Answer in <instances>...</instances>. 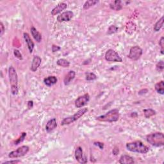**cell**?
<instances>
[{
	"label": "cell",
	"mask_w": 164,
	"mask_h": 164,
	"mask_svg": "<svg viewBox=\"0 0 164 164\" xmlns=\"http://www.w3.org/2000/svg\"><path fill=\"white\" fill-rule=\"evenodd\" d=\"M126 147L127 150L131 152L137 153L140 154L147 153L149 150V148L144 145L140 140H137L132 142V143H127Z\"/></svg>",
	"instance_id": "6da1fadb"
},
{
	"label": "cell",
	"mask_w": 164,
	"mask_h": 164,
	"mask_svg": "<svg viewBox=\"0 0 164 164\" xmlns=\"http://www.w3.org/2000/svg\"><path fill=\"white\" fill-rule=\"evenodd\" d=\"M148 143L155 147H162L164 145V135L161 132L149 134L146 136Z\"/></svg>",
	"instance_id": "7a4b0ae2"
},
{
	"label": "cell",
	"mask_w": 164,
	"mask_h": 164,
	"mask_svg": "<svg viewBox=\"0 0 164 164\" xmlns=\"http://www.w3.org/2000/svg\"><path fill=\"white\" fill-rule=\"evenodd\" d=\"M9 77L10 84L11 86V93L13 95H17L19 92L18 89V78L15 68L13 66H10L9 69Z\"/></svg>",
	"instance_id": "3957f363"
},
{
	"label": "cell",
	"mask_w": 164,
	"mask_h": 164,
	"mask_svg": "<svg viewBox=\"0 0 164 164\" xmlns=\"http://www.w3.org/2000/svg\"><path fill=\"white\" fill-rule=\"evenodd\" d=\"M120 117L119 111L118 109H113L110 111H108L106 114L98 116L96 117L97 121L101 122H117L119 120Z\"/></svg>",
	"instance_id": "277c9868"
},
{
	"label": "cell",
	"mask_w": 164,
	"mask_h": 164,
	"mask_svg": "<svg viewBox=\"0 0 164 164\" xmlns=\"http://www.w3.org/2000/svg\"><path fill=\"white\" fill-rule=\"evenodd\" d=\"M87 111H88L87 108H83L82 109H80L79 110H78L72 116H70V117H68L64 118L61 122L60 124L61 126L69 125H70V124L74 122V121H77V120L79 119L80 117H82L84 115Z\"/></svg>",
	"instance_id": "5b68a950"
},
{
	"label": "cell",
	"mask_w": 164,
	"mask_h": 164,
	"mask_svg": "<svg viewBox=\"0 0 164 164\" xmlns=\"http://www.w3.org/2000/svg\"><path fill=\"white\" fill-rule=\"evenodd\" d=\"M29 150H30V148L28 145H22V146L18 148L16 150L10 152L9 154V157L10 158L22 157V156L26 155L28 153Z\"/></svg>",
	"instance_id": "8992f818"
},
{
	"label": "cell",
	"mask_w": 164,
	"mask_h": 164,
	"mask_svg": "<svg viewBox=\"0 0 164 164\" xmlns=\"http://www.w3.org/2000/svg\"><path fill=\"white\" fill-rule=\"evenodd\" d=\"M143 50L140 47L135 46L130 48V53L128 55H127V57L133 61H137L140 59L141 56L143 55Z\"/></svg>",
	"instance_id": "52a82bcc"
},
{
	"label": "cell",
	"mask_w": 164,
	"mask_h": 164,
	"mask_svg": "<svg viewBox=\"0 0 164 164\" xmlns=\"http://www.w3.org/2000/svg\"><path fill=\"white\" fill-rule=\"evenodd\" d=\"M105 60L108 62H122V58L119 56L118 53L112 49L107 51L105 54Z\"/></svg>",
	"instance_id": "ba28073f"
},
{
	"label": "cell",
	"mask_w": 164,
	"mask_h": 164,
	"mask_svg": "<svg viewBox=\"0 0 164 164\" xmlns=\"http://www.w3.org/2000/svg\"><path fill=\"white\" fill-rule=\"evenodd\" d=\"M90 100V95L88 93L78 97L74 101V105L76 108H82L86 105Z\"/></svg>",
	"instance_id": "9c48e42d"
},
{
	"label": "cell",
	"mask_w": 164,
	"mask_h": 164,
	"mask_svg": "<svg viewBox=\"0 0 164 164\" xmlns=\"http://www.w3.org/2000/svg\"><path fill=\"white\" fill-rule=\"evenodd\" d=\"M74 156L76 161L78 162L79 163H86L87 162V158L83 155V151L82 147L78 146L76 148Z\"/></svg>",
	"instance_id": "30bf717a"
},
{
	"label": "cell",
	"mask_w": 164,
	"mask_h": 164,
	"mask_svg": "<svg viewBox=\"0 0 164 164\" xmlns=\"http://www.w3.org/2000/svg\"><path fill=\"white\" fill-rule=\"evenodd\" d=\"M74 14L72 11H66L60 14L59 16H58L57 19L59 22V23H62V22H68L70 21L71 19L73 17Z\"/></svg>",
	"instance_id": "8fae6325"
},
{
	"label": "cell",
	"mask_w": 164,
	"mask_h": 164,
	"mask_svg": "<svg viewBox=\"0 0 164 164\" xmlns=\"http://www.w3.org/2000/svg\"><path fill=\"white\" fill-rule=\"evenodd\" d=\"M41 62H42V59L41 57L37 55L34 56L32 59V64H31V67H30L31 71L33 72H35L40 67Z\"/></svg>",
	"instance_id": "7c38bea8"
},
{
	"label": "cell",
	"mask_w": 164,
	"mask_h": 164,
	"mask_svg": "<svg viewBox=\"0 0 164 164\" xmlns=\"http://www.w3.org/2000/svg\"><path fill=\"white\" fill-rule=\"evenodd\" d=\"M67 8V5L65 3H60L57 5L51 12V14L52 16H56L57 14L61 13L63 10H65Z\"/></svg>",
	"instance_id": "4fadbf2b"
},
{
	"label": "cell",
	"mask_w": 164,
	"mask_h": 164,
	"mask_svg": "<svg viewBox=\"0 0 164 164\" xmlns=\"http://www.w3.org/2000/svg\"><path fill=\"white\" fill-rule=\"evenodd\" d=\"M23 37H24V39L25 42H26L28 48L29 52H30V53H32L33 52V50L34 49V42L32 41V40L30 38V36L29 35L28 33H24L23 34Z\"/></svg>",
	"instance_id": "5bb4252c"
},
{
	"label": "cell",
	"mask_w": 164,
	"mask_h": 164,
	"mask_svg": "<svg viewBox=\"0 0 164 164\" xmlns=\"http://www.w3.org/2000/svg\"><path fill=\"white\" fill-rule=\"evenodd\" d=\"M57 127V122L55 118H53L48 121L46 125V130L48 133L52 132Z\"/></svg>",
	"instance_id": "9a60e30c"
},
{
	"label": "cell",
	"mask_w": 164,
	"mask_h": 164,
	"mask_svg": "<svg viewBox=\"0 0 164 164\" xmlns=\"http://www.w3.org/2000/svg\"><path fill=\"white\" fill-rule=\"evenodd\" d=\"M118 162L121 164H132L134 163L135 161L132 156L127 155H123L120 157Z\"/></svg>",
	"instance_id": "2e32d148"
},
{
	"label": "cell",
	"mask_w": 164,
	"mask_h": 164,
	"mask_svg": "<svg viewBox=\"0 0 164 164\" xmlns=\"http://www.w3.org/2000/svg\"><path fill=\"white\" fill-rule=\"evenodd\" d=\"M76 72L74 71H69L68 73L65 75L64 79V83L65 85H68L75 78Z\"/></svg>",
	"instance_id": "e0dca14e"
},
{
	"label": "cell",
	"mask_w": 164,
	"mask_h": 164,
	"mask_svg": "<svg viewBox=\"0 0 164 164\" xmlns=\"http://www.w3.org/2000/svg\"><path fill=\"white\" fill-rule=\"evenodd\" d=\"M57 82L58 79L56 76H50L44 79V84L48 87L53 86V85L56 84Z\"/></svg>",
	"instance_id": "ac0fdd59"
},
{
	"label": "cell",
	"mask_w": 164,
	"mask_h": 164,
	"mask_svg": "<svg viewBox=\"0 0 164 164\" xmlns=\"http://www.w3.org/2000/svg\"><path fill=\"white\" fill-rule=\"evenodd\" d=\"M32 35L37 42H41L42 41V35L35 27H32L30 29Z\"/></svg>",
	"instance_id": "d6986e66"
},
{
	"label": "cell",
	"mask_w": 164,
	"mask_h": 164,
	"mask_svg": "<svg viewBox=\"0 0 164 164\" xmlns=\"http://www.w3.org/2000/svg\"><path fill=\"white\" fill-rule=\"evenodd\" d=\"M122 1H120V0H115L110 3V8L115 11H120L122 10Z\"/></svg>",
	"instance_id": "ffe728a7"
},
{
	"label": "cell",
	"mask_w": 164,
	"mask_h": 164,
	"mask_svg": "<svg viewBox=\"0 0 164 164\" xmlns=\"http://www.w3.org/2000/svg\"><path fill=\"white\" fill-rule=\"evenodd\" d=\"M155 89L156 92L158 94H161V95H163L164 94V82L163 80L160 81V82H158L156 83L155 86Z\"/></svg>",
	"instance_id": "44dd1931"
},
{
	"label": "cell",
	"mask_w": 164,
	"mask_h": 164,
	"mask_svg": "<svg viewBox=\"0 0 164 164\" xmlns=\"http://www.w3.org/2000/svg\"><path fill=\"white\" fill-rule=\"evenodd\" d=\"M98 3H99V1H97V0H89L84 3L83 8L84 10H87L90 9V7L96 5Z\"/></svg>",
	"instance_id": "7402d4cb"
},
{
	"label": "cell",
	"mask_w": 164,
	"mask_h": 164,
	"mask_svg": "<svg viewBox=\"0 0 164 164\" xmlns=\"http://www.w3.org/2000/svg\"><path fill=\"white\" fill-rule=\"evenodd\" d=\"M163 16H162L160 19L156 22V23L154 25V31L157 32H159L160 30V29H161L163 27Z\"/></svg>",
	"instance_id": "603a6c76"
},
{
	"label": "cell",
	"mask_w": 164,
	"mask_h": 164,
	"mask_svg": "<svg viewBox=\"0 0 164 164\" xmlns=\"http://www.w3.org/2000/svg\"><path fill=\"white\" fill-rule=\"evenodd\" d=\"M143 112H144V117L147 119L150 118L151 117L156 115V111L154 110L153 109H152V108L144 109Z\"/></svg>",
	"instance_id": "cb8c5ba5"
},
{
	"label": "cell",
	"mask_w": 164,
	"mask_h": 164,
	"mask_svg": "<svg viewBox=\"0 0 164 164\" xmlns=\"http://www.w3.org/2000/svg\"><path fill=\"white\" fill-rule=\"evenodd\" d=\"M57 64L60 67H69V65H70V62L67 60L64 59V58H60V59H58L57 60Z\"/></svg>",
	"instance_id": "d4e9b609"
},
{
	"label": "cell",
	"mask_w": 164,
	"mask_h": 164,
	"mask_svg": "<svg viewBox=\"0 0 164 164\" xmlns=\"http://www.w3.org/2000/svg\"><path fill=\"white\" fill-rule=\"evenodd\" d=\"M85 79L87 81H93L97 79V76L94 72H86Z\"/></svg>",
	"instance_id": "484cf974"
},
{
	"label": "cell",
	"mask_w": 164,
	"mask_h": 164,
	"mask_svg": "<svg viewBox=\"0 0 164 164\" xmlns=\"http://www.w3.org/2000/svg\"><path fill=\"white\" fill-rule=\"evenodd\" d=\"M118 29H119L118 27L116 26L115 25H111V26H109V28H108L107 34L109 35L114 34L118 31Z\"/></svg>",
	"instance_id": "4316f807"
},
{
	"label": "cell",
	"mask_w": 164,
	"mask_h": 164,
	"mask_svg": "<svg viewBox=\"0 0 164 164\" xmlns=\"http://www.w3.org/2000/svg\"><path fill=\"white\" fill-rule=\"evenodd\" d=\"M164 69V63L163 60H160L156 65V69L158 72H161Z\"/></svg>",
	"instance_id": "83f0119b"
},
{
	"label": "cell",
	"mask_w": 164,
	"mask_h": 164,
	"mask_svg": "<svg viewBox=\"0 0 164 164\" xmlns=\"http://www.w3.org/2000/svg\"><path fill=\"white\" fill-rule=\"evenodd\" d=\"M159 46H160V52L162 54H163L164 51V37H162L159 41Z\"/></svg>",
	"instance_id": "f1b7e54d"
},
{
	"label": "cell",
	"mask_w": 164,
	"mask_h": 164,
	"mask_svg": "<svg viewBox=\"0 0 164 164\" xmlns=\"http://www.w3.org/2000/svg\"><path fill=\"white\" fill-rule=\"evenodd\" d=\"M26 133H25V132L22 133L21 137L19 138V139L16 141L15 144L17 145V144H19L20 143H21V142H23L24 140V138H25V137H26Z\"/></svg>",
	"instance_id": "f546056e"
},
{
	"label": "cell",
	"mask_w": 164,
	"mask_h": 164,
	"mask_svg": "<svg viewBox=\"0 0 164 164\" xmlns=\"http://www.w3.org/2000/svg\"><path fill=\"white\" fill-rule=\"evenodd\" d=\"M14 54L17 58H18L19 60H23V56H22V54L18 49H14Z\"/></svg>",
	"instance_id": "4dcf8cb0"
},
{
	"label": "cell",
	"mask_w": 164,
	"mask_h": 164,
	"mask_svg": "<svg viewBox=\"0 0 164 164\" xmlns=\"http://www.w3.org/2000/svg\"><path fill=\"white\" fill-rule=\"evenodd\" d=\"M127 28H128V31H127V33H129L130 31H132V32H133L136 29L135 24L132 23V25H130V23H129L128 25L127 26Z\"/></svg>",
	"instance_id": "1f68e13d"
},
{
	"label": "cell",
	"mask_w": 164,
	"mask_h": 164,
	"mask_svg": "<svg viewBox=\"0 0 164 164\" xmlns=\"http://www.w3.org/2000/svg\"><path fill=\"white\" fill-rule=\"evenodd\" d=\"M5 30V29L4 25H3L2 22H1V23H0V36H1V37L3 35V34H4Z\"/></svg>",
	"instance_id": "d6a6232c"
},
{
	"label": "cell",
	"mask_w": 164,
	"mask_h": 164,
	"mask_svg": "<svg viewBox=\"0 0 164 164\" xmlns=\"http://www.w3.org/2000/svg\"><path fill=\"white\" fill-rule=\"evenodd\" d=\"M21 163V160H10V161H6L5 162L2 163V164H5V163Z\"/></svg>",
	"instance_id": "836d02e7"
},
{
	"label": "cell",
	"mask_w": 164,
	"mask_h": 164,
	"mask_svg": "<svg viewBox=\"0 0 164 164\" xmlns=\"http://www.w3.org/2000/svg\"><path fill=\"white\" fill-rule=\"evenodd\" d=\"M60 49H61L60 47L58 46H56V45H54V44H53L52 46V52L53 53H55L57 52H58V51L60 50Z\"/></svg>",
	"instance_id": "e575fe53"
},
{
	"label": "cell",
	"mask_w": 164,
	"mask_h": 164,
	"mask_svg": "<svg viewBox=\"0 0 164 164\" xmlns=\"http://www.w3.org/2000/svg\"><path fill=\"white\" fill-rule=\"evenodd\" d=\"M94 145H97V146L99 147L101 149H103V148H104L103 143H100V142H96V143H94Z\"/></svg>",
	"instance_id": "d590c367"
},
{
	"label": "cell",
	"mask_w": 164,
	"mask_h": 164,
	"mask_svg": "<svg viewBox=\"0 0 164 164\" xmlns=\"http://www.w3.org/2000/svg\"><path fill=\"white\" fill-rule=\"evenodd\" d=\"M112 153H113V154H114V155H117L119 154V149L117 147H115L114 149H113V150H112Z\"/></svg>",
	"instance_id": "8d00e7d4"
},
{
	"label": "cell",
	"mask_w": 164,
	"mask_h": 164,
	"mask_svg": "<svg viewBox=\"0 0 164 164\" xmlns=\"http://www.w3.org/2000/svg\"><path fill=\"white\" fill-rule=\"evenodd\" d=\"M147 92H148V90L147 89H144L140 90L139 92H138V94H139V95H143V94H146Z\"/></svg>",
	"instance_id": "74e56055"
},
{
	"label": "cell",
	"mask_w": 164,
	"mask_h": 164,
	"mask_svg": "<svg viewBox=\"0 0 164 164\" xmlns=\"http://www.w3.org/2000/svg\"><path fill=\"white\" fill-rule=\"evenodd\" d=\"M33 107H34V102H33V101H29L28 102V108L30 109L32 108Z\"/></svg>",
	"instance_id": "f35d334b"
},
{
	"label": "cell",
	"mask_w": 164,
	"mask_h": 164,
	"mask_svg": "<svg viewBox=\"0 0 164 164\" xmlns=\"http://www.w3.org/2000/svg\"><path fill=\"white\" fill-rule=\"evenodd\" d=\"M138 116V114H137V112H132V114H131V117H137Z\"/></svg>",
	"instance_id": "ab89813d"
}]
</instances>
